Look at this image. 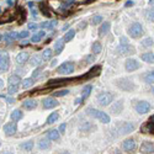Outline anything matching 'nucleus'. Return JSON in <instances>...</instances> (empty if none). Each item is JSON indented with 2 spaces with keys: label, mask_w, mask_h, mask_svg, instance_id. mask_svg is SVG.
I'll return each instance as SVG.
<instances>
[{
  "label": "nucleus",
  "mask_w": 154,
  "mask_h": 154,
  "mask_svg": "<svg viewBox=\"0 0 154 154\" xmlns=\"http://www.w3.org/2000/svg\"><path fill=\"white\" fill-rule=\"evenodd\" d=\"M42 62H43V59H42V57H41V56H33V57L31 58V64H32L33 67L41 66V64H42Z\"/></svg>",
  "instance_id": "cd10ccee"
},
{
  "label": "nucleus",
  "mask_w": 154,
  "mask_h": 154,
  "mask_svg": "<svg viewBox=\"0 0 154 154\" xmlns=\"http://www.w3.org/2000/svg\"><path fill=\"white\" fill-rule=\"evenodd\" d=\"M149 110H150V104L148 101H139L136 105V111H137L139 115H144L147 112H149Z\"/></svg>",
  "instance_id": "9d476101"
},
{
  "label": "nucleus",
  "mask_w": 154,
  "mask_h": 154,
  "mask_svg": "<svg viewBox=\"0 0 154 154\" xmlns=\"http://www.w3.org/2000/svg\"><path fill=\"white\" fill-rule=\"evenodd\" d=\"M74 63L72 62H64L63 64H61L58 68H57V73L58 74H61V75H69V74H72L74 73Z\"/></svg>",
  "instance_id": "7ed1b4c3"
},
{
  "label": "nucleus",
  "mask_w": 154,
  "mask_h": 154,
  "mask_svg": "<svg viewBox=\"0 0 154 154\" xmlns=\"http://www.w3.org/2000/svg\"><path fill=\"white\" fill-rule=\"evenodd\" d=\"M37 27H38V25H37V23H28V28L30 30H33V31H36V30H37Z\"/></svg>",
  "instance_id": "8fccbe9b"
},
{
  "label": "nucleus",
  "mask_w": 154,
  "mask_h": 154,
  "mask_svg": "<svg viewBox=\"0 0 154 154\" xmlns=\"http://www.w3.org/2000/svg\"><path fill=\"white\" fill-rule=\"evenodd\" d=\"M41 72H42V70H41L40 68H38V69H36V70H35V72L32 73V78H33V79H35V78H38L40 74H41Z\"/></svg>",
  "instance_id": "49530a36"
},
{
  "label": "nucleus",
  "mask_w": 154,
  "mask_h": 154,
  "mask_svg": "<svg viewBox=\"0 0 154 154\" xmlns=\"http://www.w3.org/2000/svg\"><path fill=\"white\" fill-rule=\"evenodd\" d=\"M10 67V58L8 53H1L0 54V70L6 72Z\"/></svg>",
  "instance_id": "1a4fd4ad"
},
{
  "label": "nucleus",
  "mask_w": 154,
  "mask_h": 154,
  "mask_svg": "<svg viewBox=\"0 0 154 154\" xmlns=\"http://www.w3.org/2000/svg\"><path fill=\"white\" fill-rule=\"evenodd\" d=\"M33 142L32 141H28V142H25V143H22L20 147H21V149L23 150H26V152H30V150H32L33 149Z\"/></svg>",
  "instance_id": "7c9ffc66"
},
{
  "label": "nucleus",
  "mask_w": 154,
  "mask_h": 154,
  "mask_svg": "<svg viewBox=\"0 0 154 154\" xmlns=\"http://www.w3.org/2000/svg\"><path fill=\"white\" fill-rule=\"evenodd\" d=\"M94 61H95V57H94L93 54L86 56V57H85V62H86V64H90V63H93Z\"/></svg>",
  "instance_id": "a18cd8bd"
},
{
  "label": "nucleus",
  "mask_w": 154,
  "mask_h": 154,
  "mask_svg": "<svg viewBox=\"0 0 154 154\" xmlns=\"http://www.w3.org/2000/svg\"><path fill=\"white\" fill-rule=\"evenodd\" d=\"M128 33H129V36H131L132 38H138V37H141L142 35H143V27H142L141 23L134 22L133 25L128 28Z\"/></svg>",
  "instance_id": "39448f33"
},
{
  "label": "nucleus",
  "mask_w": 154,
  "mask_h": 154,
  "mask_svg": "<svg viewBox=\"0 0 154 154\" xmlns=\"http://www.w3.org/2000/svg\"><path fill=\"white\" fill-rule=\"evenodd\" d=\"M66 128H67V125H66V123L61 125V126H59V129H58L59 133H64V132H66Z\"/></svg>",
  "instance_id": "09e8293b"
},
{
  "label": "nucleus",
  "mask_w": 154,
  "mask_h": 154,
  "mask_svg": "<svg viewBox=\"0 0 154 154\" xmlns=\"http://www.w3.org/2000/svg\"><path fill=\"white\" fill-rule=\"evenodd\" d=\"M21 79L19 75H10L9 76V85H20Z\"/></svg>",
  "instance_id": "bb28decb"
},
{
  "label": "nucleus",
  "mask_w": 154,
  "mask_h": 154,
  "mask_svg": "<svg viewBox=\"0 0 154 154\" xmlns=\"http://www.w3.org/2000/svg\"><path fill=\"white\" fill-rule=\"evenodd\" d=\"M85 27H86V22H85V21L80 22V25H79V28H80V30H84Z\"/></svg>",
  "instance_id": "3c124183"
},
{
  "label": "nucleus",
  "mask_w": 154,
  "mask_h": 154,
  "mask_svg": "<svg viewBox=\"0 0 154 154\" xmlns=\"http://www.w3.org/2000/svg\"><path fill=\"white\" fill-rule=\"evenodd\" d=\"M38 35L41 36V38H42V37H45V36H46V32H45V31H40V32H38Z\"/></svg>",
  "instance_id": "5fc2aeb1"
},
{
  "label": "nucleus",
  "mask_w": 154,
  "mask_h": 154,
  "mask_svg": "<svg viewBox=\"0 0 154 154\" xmlns=\"http://www.w3.org/2000/svg\"><path fill=\"white\" fill-rule=\"evenodd\" d=\"M154 117H149V120L146 122V125L141 128V131L143 133H153L154 132Z\"/></svg>",
  "instance_id": "ddd939ff"
},
{
  "label": "nucleus",
  "mask_w": 154,
  "mask_h": 154,
  "mask_svg": "<svg viewBox=\"0 0 154 154\" xmlns=\"http://www.w3.org/2000/svg\"><path fill=\"white\" fill-rule=\"evenodd\" d=\"M38 147L41 148V149H48V148L51 147V143L47 139H42L40 142V144H38Z\"/></svg>",
  "instance_id": "ea45409f"
},
{
  "label": "nucleus",
  "mask_w": 154,
  "mask_h": 154,
  "mask_svg": "<svg viewBox=\"0 0 154 154\" xmlns=\"http://www.w3.org/2000/svg\"><path fill=\"white\" fill-rule=\"evenodd\" d=\"M28 37V31H21L20 33H17V38H26Z\"/></svg>",
  "instance_id": "c03bdc74"
},
{
  "label": "nucleus",
  "mask_w": 154,
  "mask_h": 154,
  "mask_svg": "<svg viewBox=\"0 0 154 154\" xmlns=\"http://www.w3.org/2000/svg\"><path fill=\"white\" fill-rule=\"evenodd\" d=\"M74 36H75V30H69V31L64 35V38H63V41L64 42H69V41H72L73 38H74Z\"/></svg>",
  "instance_id": "c85d7f7f"
},
{
  "label": "nucleus",
  "mask_w": 154,
  "mask_h": 154,
  "mask_svg": "<svg viewBox=\"0 0 154 154\" xmlns=\"http://www.w3.org/2000/svg\"><path fill=\"white\" fill-rule=\"evenodd\" d=\"M142 47H152L153 46V40L152 38H146L142 41Z\"/></svg>",
  "instance_id": "79ce46f5"
},
{
  "label": "nucleus",
  "mask_w": 154,
  "mask_h": 154,
  "mask_svg": "<svg viewBox=\"0 0 154 154\" xmlns=\"http://www.w3.org/2000/svg\"><path fill=\"white\" fill-rule=\"evenodd\" d=\"M100 70H101V67H100V66H95V67H93V69L89 70L86 75L81 76V78L89 79V78H93V76H97V75L100 74Z\"/></svg>",
  "instance_id": "f3484780"
},
{
  "label": "nucleus",
  "mask_w": 154,
  "mask_h": 154,
  "mask_svg": "<svg viewBox=\"0 0 154 154\" xmlns=\"http://www.w3.org/2000/svg\"><path fill=\"white\" fill-rule=\"evenodd\" d=\"M86 112H88V115H90L91 117L96 118V120H99L100 122L110 123V116L107 114H105V112H102V111L96 110V109H94V107H89L86 110Z\"/></svg>",
  "instance_id": "f257e3e1"
},
{
  "label": "nucleus",
  "mask_w": 154,
  "mask_h": 154,
  "mask_svg": "<svg viewBox=\"0 0 154 154\" xmlns=\"http://www.w3.org/2000/svg\"><path fill=\"white\" fill-rule=\"evenodd\" d=\"M56 63H57V61H53V62L51 63V66H52V67H53V66H56Z\"/></svg>",
  "instance_id": "052dcab7"
},
{
  "label": "nucleus",
  "mask_w": 154,
  "mask_h": 154,
  "mask_svg": "<svg viewBox=\"0 0 154 154\" xmlns=\"http://www.w3.org/2000/svg\"><path fill=\"white\" fill-rule=\"evenodd\" d=\"M128 43V41L126 37H121V45H127Z\"/></svg>",
  "instance_id": "603ef678"
},
{
  "label": "nucleus",
  "mask_w": 154,
  "mask_h": 154,
  "mask_svg": "<svg viewBox=\"0 0 154 154\" xmlns=\"http://www.w3.org/2000/svg\"><path fill=\"white\" fill-rule=\"evenodd\" d=\"M104 20V17L101 15H95L91 17V23L93 25H99V23H101Z\"/></svg>",
  "instance_id": "c9c22d12"
},
{
  "label": "nucleus",
  "mask_w": 154,
  "mask_h": 154,
  "mask_svg": "<svg viewBox=\"0 0 154 154\" xmlns=\"http://www.w3.org/2000/svg\"><path fill=\"white\" fill-rule=\"evenodd\" d=\"M6 3H8L9 6H13V5H14V1H13V0H6Z\"/></svg>",
  "instance_id": "6e6d98bb"
},
{
  "label": "nucleus",
  "mask_w": 154,
  "mask_h": 154,
  "mask_svg": "<svg viewBox=\"0 0 154 154\" xmlns=\"http://www.w3.org/2000/svg\"><path fill=\"white\" fill-rule=\"evenodd\" d=\"M91 48H93V53H94V54H100L101 51H102V45L100 43L99 41H95V42L93 43Z\"/></svg>",
  "instance_id": "b1692460"
},
{
  "label": "nucleus",
  "mask_w": 154,
  "mask_h": 154,
  "mask_svg": "<svg viewBox=\"0 0 154 154\" xmlns=\"http://www.w3.org/2000/svg\"><path fill=\"white\" fill-rule=\"evenodd\" d=\"M91 1H95V0H86V1H85V4H90Z\"/></svg>",
  "instance_id": "bf43d9fd"
},
{
  "label": "nucleus",
  "mask_w": 154,
  "mask_h": 154,
  "mask_svg": "<svg viewBox=\"0 0 154 154\" xmlns=\"http://www.w3.org/2000/svg\"><path fill=\"white\" fill-rule=\"evenodd\" d=\"M33 78H26V79H23V81H22V88L23 89H27V88H30V86H32L33 85Z\"/></svg>",
  "instance_id": "f704fd0d"
},
{
  "label": "nucleus",
  "mask_w": 154,
  "mask_h": 154,
  "mask_svg": "<svg viewBox=\"0 0 154 154\" xmlns=\"http://www.w3.org/2000/svg\"><path fill=\"white\" fill-rule=\"evenodd\" d=\"M112 100H114V95L110 93H102L97 96V102L101 106H109L112 102Z\"/></svg>",
  "instance_id": "423d86ee"
},
{
  "label": "nucleus",
  "mask_w": 154,
  "mask_h": 154,
  "mask_svg": "<svg viewBox=\"0 0 154 154\" xmlns=\"http://www.w3.org/2000/svg\"><path fill=\"white\" fill-rule=\"evenodd\" d=\"M69 81H73V79H52L48 81V86H58V85H64L68 84Z\"/></svg>",
  "instance_id": "dca6fc26"
},
{
  "label": "nucleus",
  "mask_w": 154,
  "mask_h": 154,
  "mask_svg": "<svg viewBox=\"0 0 154 154\" xmlns=\"http://www.w3.org/2000/svg\"><path fill=\"white\" fill-rule=\"evenodd\" d=\"M3 40V36H1V35H0V41H1Z\"/></svg>",
  "instance_id": "680f3d73"
},
{
  "label": "nucleus",
  "mask_w": 154,
  "mask_h": 154,
  "mask_svg": "<svg viewBox=\"0 0 154 154\" xmlns=\"http://www.w3.org/2000/svg\"><path fill=\"white\" fill-rule=\"evenodd\" d=\"M125 67H126L127 72H134V70L139 69L141 63H138V61H136V59H133V58H128L126 61V63H125Z\"/></svg>",
  "instance_id": "6e6552de"
},
{
  "label": "nucleus",
  "mask_w": 154,
  "mask_h": 154,
  "mask_svg": "<svg viewBox=\"0 0 154 154\" xmlns=\"http://www.w3.org/2000/svg\"><path fill=\"white\" fill-rule=\"evenodd\" d=\"M40 10L42 11V14H43L45 16L51 17V15H52V14H51V10L48 9V6H47V4H43V3L41 4V5H40Z\"/></svg>",
  "instance_id": "2f4dec72"
},
{
  "label": "nucleus",
  "mask_w": 154,
  "mask_h": 154,
  "mask_svg": "<svg viewBox=\"0 0 154 154\" xmlns=\"http://www.w3.org/2000/svg\"><path fill=\"white\" fill-rule=\"evenodd\" d=\"M28 6L30 8H35V4L33 3H28Z\"/></svg>",
  "instance_id": "13d9d810"
},
{
  "label": "nucleus",
  "mask_w": 154,
  "mask_h": 154,
  "mask_svg": "<svg viewBox=\"0 0 154 154\" xmlns=\"http://www.w3.org/2000/svg\"><path fill=\"white\" fill-rule=\"evenodd\" d=\"M110 22H105V23H102L101 26H100V28H99V36H104V35H106L109 31H110Z\"/></svg>",
  "instance_id": "5701e85b"
},
{
  "label": "nucleus",
  "mask_w": 154,
  "mask_h": 154,
  "mask_svg": "<svg viewBox=\"0 0 154 154\" xmlns=\"http://www.w3.org/2000/svg\"><path fill=\"white\" fill-rule=\"evenodd\" d=\"M142 61H144L147 63H153L154 62V58H153V53L152 52H147V53H143V54L141 56Z\"/></svg>",
  "instance_id": "a878e982"
},
{
  "label": "nucleus",
  "mask_w": 154,
  "mask_h": 154,
  "mask_svg": "<svg viewBox=\"0 0 154 154\" xmlns=\"http://www.w3.org/2000/svg\"><path fill=\"white\" fill-rule=\"evenodd\" d=\"M134 125L133 123H129V122H122L120 125L116 126V131L118 132L117 134H128L131 133L132 131H134Z\"/></svg>",
  "instance_id": "20e7f679"
},
{
  "label": "nucleus",
  "mask_w": 154,
  "mask_h": 154,
  "mask_svg": "<svg viewBox=\"0 0 154 154\" xmlns=\"http://www.w3.org/2000/svg\"><path fill=\"white\" fill-rule=\"evenodd\" d=\"M3 86H4V81H3L1 79H0V89H1Z\"/></svg>",
  "instance_id": "4d7b16f0"
},
{
  "label": "nucleus",
  "mask_w": 154,
  "mask_h": 154,
  "mask_svg": "<svg viewBox=\"0 0 154 154\" xmlns=\"http://www.w3.org/2000/svg\"><path fill=\"white\" fill-rule=\"evenodd\" d=\"M17 132V125L16 122H9L6 123V125L4 126V133L8 136V137H10V136H14L15 133Z\"/></svg>",
  "instance_id": "9b49d317"
},
{
  "label": "nucleus",
  "mask_w": 154,
  "mask_h": 154,
  "mask_svg": "<svg viewBox=\"0 0 154 154\" xmlns=\"http://www.w3.org/2000/svg\"><path fill=\"white\" fill-rule=\"evenodd\" d=\"M28 58H30V54L27 52H21V53H19L17 54V57H16V62H17V64H25L27 61H28Z\"/></svg>",
  "instance_id": "6ab92c4d"
},
{
  "label": "nucleus",
  "mask_w": 154,
  "mask_h": 154,
  "mask_svg": "<svg viewBox=\"0 0 154 154\" xmlns=\"http://www.w3.org/2000/svg\"><path fill=\"white\" fill-rule=\"evenodd\" d=\"M69 94V90L68 89H63V90H58L56 93H53V96L54 97H59V96H66Z\"/></svg>",
  "instance_id": "4c0bfd02"
},
{
  "label": "nucleus",
  "mask_w": 154,
  "mask_h": 154,
  "mask_svg": "<svg viewBox=\"0 0 154 154\" xmlns=\"http://www.w3.org/2000/svg\"><path fill=\"white\" fill-rule=\"evenodd\" d=\"M57 26V20H52V21H49V25H48V28L49 30H53Z\"/></svg>",
  "instance_id": "de8ad7c7"
},
{
  "label": "nucleus",
  "mask_w": 154,
  "mask_h": 154,
  "mask_svg": "<svg viewBox=\"0 0 154 154\" xmlns=\"http://www.w3.org/2000/svg\"><path fill=\"white\" fill-rule=\"evenodd\" d=\"M58 118H59L58 112H53V114H51L48 117H47V123H48V125H52V123H54Z\"/></svg>",
  "instance_id": "473e14b6"
},
{
  "label": "nucleus",
  "mask_w": 154,
  "mask_h": 154,
  "mask_svg": "<svg viewBox=\"0 0 154 154\" xmlns=\"http://www.w3.org/2000/svg\"><path fill=\"white\" fill-rule=\"evenodd\" d=\"M47 137H48V139H51V141H59L61 134H59V131H57V129H51V131H48Z\"/></svg>",
  "instance_id": "4be33fe9"
},
{
  "label": "nucleus",
  "mask_w": 154,
  "mask_h": 154,
  "mask_svg": "<svg viewBox=\"0 0 154 154\" xmlns=\"http://www.w3.org/2000/svg\"><path fill=\"white\" fill-rule=\"evenodd\" d=\"M142 153H153V143L152 142H144L141 147Z\"/></svg>",
  "instance_id": "aec40b11"
},
{
  "label": "nucleus",
  "mask_w": 154,
  "mask_h": 154,
  "mask_svg": "<svg viewBox=\"0 0 154 154\" xmlns=\"http://www.w3.org/2000/svg\"><path fill=\"white\" fill-rule=\"evenodd\" d=\"M153 72H148L147 74H146V76H144V79H146V81H147V84H153Z\"/></svg>",
  "instance_id": "a19ab883"
},
{
  "label": "nucleus",
  "mask_w": 154,
  "mask_h": 154,
  "mask_svg": "<svg viewBox=\"0 0 154 154\" xmlns=\"http://www.w3.org/2000/svg\"><path fill=\"white\" fill-rule=\"evenodd\" d=\"M122 148H123V150H126V152H132L136 149V142L134 139H126L125 142H123V144H122Z\"/></svg>",
  "instance_id": "4468645a"
},
{
  "label": "nucleus",
  "mask_w": 154,
  "mask_h": 154,
  "mask_svg": "<svg viewBox=\"0 0 154 154\" xmlns=\"http://www.w3.org/2000/svg\"><path fill=\"white\" fill-rule=\"evenodd\" d=\"M133 4H134V3H133V1H131V0H129V1H127V3H126V5H125V6H126V8L133 6Z\"/></svg>",
  "instance_id": "864d4df0"
},
{
  "label": "nucleus",
  "mask_w": 154,
  "mask_h": 154,
  "mask_svg": "<svg viewBox=\"0 0 154 154\" xmlns=\"http://www.w3.org/2000/svg\"><path fill=\"white\" fill-rule=\"evenodd\" d=\"M115 84H116V86L118 89H121V90H123V91H132V90H134V88H136V85L127 78L117 79L115 81Z\"/></svg>",
  "instance_id": "f03ea898"
},
{
  "label": "nucleus",
  "mask_w": 154,
  "mask_h": 154,
  "mask_svg": "<svg viewBox=\"0 0 154 154\" xmlns=\"http://www.w3.org/2000/svg\"><path fill=\"white\" fill-rule=\"evenodd\" d=\"M41 41V36L38 33H36V35H33V36L31 37V42L32 43H37V42H40Z\"/></svg>",
  "instance_id": "37998d69"
},
{
  "label": "nucleus",
  "mask_w": 154,
  "mask_h": 154,
  "mask_svg": "<svg viewBox=\"0 0 154 154\" xmlns=\"http://www.w3.org/2000/svg\"><path fill=\"white\" fill-rule=\"evenodd\" d=\"M22 106L25 110H33L37 107V101L33 99H28V100H25V101L22 102Z\"/></svg>",
  "instance_id": "a211bd4d"
},
{
  "label": "nucleus",
  "mask_w": 154,
  "mask_h": 154,
  "mask_svg": "<svg viewBox=\"0 0 154 154\" xmlns=\"http://www.w3.org/2000/svg\"><path fill=\"white\" fill-rule=\"evenodd\" d=\"M117 52L120 53L121 56H129V54H134L136 53V48L131 45H121L117 48Z\"/></svg>",
  "instance_id": "0eeeda50"
},
{
  "label": "nucleus",
  "mask_w": 154,
  "mask_h": 154,
  "mask_svg": "<svg viewBox=\"0 0 154 154\" xmlns=\"http://www.w3.org/2000/svg\"><path fill=\"white\" fill-rule=\"evenodd\" d=\"M91 91H93V88H91V85H86L84 89H83V95H81V99L84 100V99H86L89 95L91 94Z\"/></svg>",
  "instance_id": "72a5a7b5"
},
{
  "label": "nucleus",
  "mask_w": 154,
  "mask_h": 154,
  "mask_svg": "<svg viewBox=\"0 0 154 154\" xmlns=\"http://www.w3.org/2000/svg\"><path fill=\"white\" fill-rule=\"evenodd\" d=\"M19 90V85H9L8 86V94L9 95H14Z\"/></svg>",
  "instance_id": "58836bf2"
},
{
  "label": "nucleus",
  "mask_w": 154,
  "mask_h": 154,
  "mask_svg": "<svg viewBox=\"0 0 154 154\" xmlns=\"http://www.w3.org/2000/svg\"><path fill=\"white\" fill-rule=\"evenodd\" d=\"M42 59L43 61H48V59L52 57V49H49V48H47V49H45L43 52H42Z\"/></svg>",
  "instance_id": "e433bc0d"
},
{
  "label": "nucleus",
  "mask_w": 154,
  "mask_h": 154,
  "mask_svg": "<svg viewBox=\"0 0 154 154\" xmlns=\"http://www.w3.org/2000/svg\"><path fill=\"white\" fill-rule=\"evenodd\" d=\"M63 49H64V41H63V38H61L54 43V53L56 54H61V52Z\"/></svg>",
  "instance_id": "412c9836"
},
{
  "label": "nucleus",
  "mask_w": 154,
  "mask_h": 154,
  "mask_svg": "<svg viewBox=\"0 0 154 154\" xmlns=\"http://www.w3.org/2000/svg\"><path fill=\"white\" fill-rule=\"evenodd\" d=\"M22 116H23V114H22L21 110H14L13 112H11V120L15 121V122L19 121V120H21Z\"/></svg>",
  "instance_id": "393cba45"
},
{
  "label": "nucleus",
  "mask_w": 154,
  "mask_h": 154,
  "mask_svg": "<svg viewBox=\"0 0 154 154\" xmlns=\"http://www.w3.org/2000/svg\"><path fill=\"white\" fill-rule=\"evenodd\" d=\"M5 41H6L8 43H11L14 40H16L17 38V32H10V33H8V35H5V36L3 37Z\"/></svg>",
  "instance_id": "c756f323"
},
{
  "label": "nucleus",
  "mask_w": 154,
  "mask_h": 154,
  "mask_svg": "<svg viewBox=\"0 0 154 154\" xmlns=\"http://www.w3.org/2000/svg\"><path fill=\"white\" fill-rule=\"evenodd\" d=\"M42 105H43V109L48 110V109H53V107H57V106L59 105V102L57 101V100L54 97H46L43 101H42Z\"/></svg>",
  "instance_id": "f8f14e48"
},
{
  "label": "nucleus",
  "mask_w": 154,
  "mask_h": 154,
  "mask_svg": "<svg viewBox=\"0 0 154 154\" xmlns=\"http://www.w3.org/2000/svg\"><path fill=\"white\" fill-rule=\"evenodd\" d=\"M122 110H123V100H118V101H116L111 107V112L115 115L121 114Z\"/></svg>",
  "instance_id": "2eb2a0df"
}]
</instances>
